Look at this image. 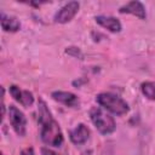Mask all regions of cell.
<instances>
[{
	"mask_svg": "<svg viewBox=\"0 0 155 155\" xmlns=\"http://www.w3.org/2000/svg\"><path fill=\"white\" fill-rule=\"evenodd\" d=\"M96 101L101 107H103L104 109H107L108 111L115 115H125L130 110L127 102L114 93H109V92L99 93L96 96Z\"/></svg>",
	"mask_w": 155,
	"mask_h": 155,
	"instance_id": "obj_1",
	"label": "cell"
},
{
	"mask_svg": "<svg viewBox=\"0 0 155 155\" xmlns=\"http://www.w3.org/2000/svg\"><path fill=\"white\" fill-rule=\"evenodd\" d=\"M88 136H90V130L86 125L84 124H79L75 128H73L70 132H69V138L70 140L76 144V145H80V144H84L87 139H88Z\"/></svg>",
	"mask_w": 155,
	"mask_h": 155,
	"instance_id": "obj_8",
	"label": "cell"
},
{
	"mask_svg": "<svg viewBox=\"0 0 155 155\" xmlns=\"http://www.w3.org/2000/svg\"><path fill=\"white\" fill-rule=\"evenodd\" d=\"M41 155H58V154L48 148H41Z\"/></svg>",
	"mask_w": 155,
	"mask_h": 155,
	"instance_id": "obj_13",
	"label": "cell"
},
{
	"mask_svg": "<svg viewBox=\"0 0 155 155\" xmlns=\"http://www.w3.org/2000/svg\"><path fill=\"white\" fill-rule=\"evenodd\" d=\"M120 13H130L136 17H138L139 19H145L147 13H145V7L140 1H130L126 5L121 6L119 8Z\"/></svg>",
	"mask_w": 155,
	"mask_h": 155,
	"instance_id": "obj_7",
	"label": "cell"
},
{
	"mask_svg": "<svg viewBox=\"0 0 155 155\" xmlns=\"http://www.w3.org/2000/svg\"><path fill=\"white\" fill-rule=\"evenodd\" d=\"M142 93L150 101H155V82L154 81H145L140 85Z\"/></svg>",
	"mask_w": 155,
	"mask_h": 155,
	"instance_id": "obj_12",
	"label": "cell"
},
{
	"mask_svg": "<svg viewBox=\"0 0 155 155\" xmlns=\"http://www.w3.org/2000/svg\"><path fill=\"white\" fill-rule=\"evenodd\" d=\"M41 124V140L51 147H59L63 143V133L61 131V127L58 122L53 119L50 117Z\"/></svg>",
	"mask_w": 155,
	"mask_h": 155,
	"instance_id": "obj_2",
	"label": "cell"
},
{
	"mask_svg": "<svg viewBox=\"0 0 155 155\" xmlns=\"http://www.w3.org/2000/svg\"><path fill=\"white\" fill-rule=\"evenodd\" d=\"M8 120L13 128V131L19 136L23 137L27 131V119L24 114L15 105L8 107Z\"/></svg>",
	"mask_w": 155,
	"mask_h": 155,
	"instance_id": "obj_4",
	"label": "cell"
},
{
	"mask_svg": "<svg viewBox=\"0 0 155 155\" xmlns=\"http://www.w3.org/2000/svg\"><path fill=\"white\" fill-rule=\"evenodd\" d=\"M52 98L56 102H59L67 107H76L79 104V98L71 93V92H67V91H54L52 92Z\"/></svg>",
	"mask_w": 155,
	"mask_h": 155,
	"instance_id": "obj_10",
	"label": "cell"
},
{
	"mask_svg": "<svg viewBox=\"0 0 155 155\" xmlns=\"http://www.w3.org/2000/svg\"><path fill=\"white\" fill-rule=\"evenodd\" d=\"M79 7H80V5H79L78 1H70L65 5H63L56 12V15L53 17L54 22H57V23H68L69 21H71L75 17V15L79 11Z\"/></svg>",
	"mask_w": 155,
	"mask_h": 155,
	"instance_id": "obj_5",
	"label": "cell"
},
{
	"mask_svg": "<svg viewBox=\"0 0 155 155\" xmlns=\"http://www.w3.org/2000/svg\"><path fill=\"white\" fill-rule=\"evenodd\" d=\"M1 155H4V154H1Z\"/></svg>",
	"mask_w": 155,
	"mask_h": 155,
	"instance_id": "obj_15",
	"label": "cell"
},
{
	"mask_svg": "<svg viewBox=\"0 0 155 155\" xmlns=\"http://www.w3.org/2000/svg\"><path fill=\"white\" fill-rule=\"evenodd\" d=\"M22 155H35L33 148H25L24 150H22Z\"/></svg>",
	"mask_w": 155,
	"mask_h": 155,
	"instance_id": "obj_14",
	"label": "cell"
},
{
	"mask_svg": "<svg viewBox=\"0 0 155 155\" xmlns=\"http://www.w3.org/2000/svg\"><path fill=\"white\" fill-rule=\"evenodd\" d=\"M90 117H91V121L94 125V127L102 134H110L116 128L114 117L110 116L109 114H107L99 107H93L90 110Z\"/></svg>",
	"mask_w": 155,
	"mask_h": 155,
	"instance_id": "obj_3",
	"label": "cell"
},
{
	"mask_svg": "<svg viewBox=\"0 0 155 155\" xmlns=\"http://www.w3.org/2000/svg\"><path fill=\"white\" fill-rule=\"evenodd\" d=\"M1 27L4 29V31H11L15 33L17 30H19L21 28V23L16 17L12 16H7L5 13H1Z\"/></svg>",
	"mask_w": 155,
	"mask_h": 155,
	"instance_id": "obj_11",
	"label": "cell"
},
{
	"mask_svg": "<svg viewBox=\"0 0 155 155\" xmlns=\"http://www.w3.org/2000/svg\"><path fill=\"white\" fill-rule=\"evenodd\" d=\"M10 94L18 102L21 103L23 107H29L34 103V97L33 93L27 91V90H21L18 86L16 85H11L10 86Z\"/></svg>",
	"mask_w": 155,
	"mask_h": 155,
	"instance_id": "obj_6",
	"label": "cell"
},
{
	"mask_svg": "<svg viewBox=\"0 0 155 155\" xmlns=\"http://www.w3.org/2000/svg\"><path fill=\"white\" fill-rule=\"evenodd\" d=\"M94 19H96V22L101 27L108 29L111 33H119V31H121V28H122L121 27V23L115 17H110V16H97Z\"/></svg>",
	"mask_w": 155,
	"mask_h": 155,
	"instance_id": "obj_9",
	"label": "cell"
}]
</instances>
